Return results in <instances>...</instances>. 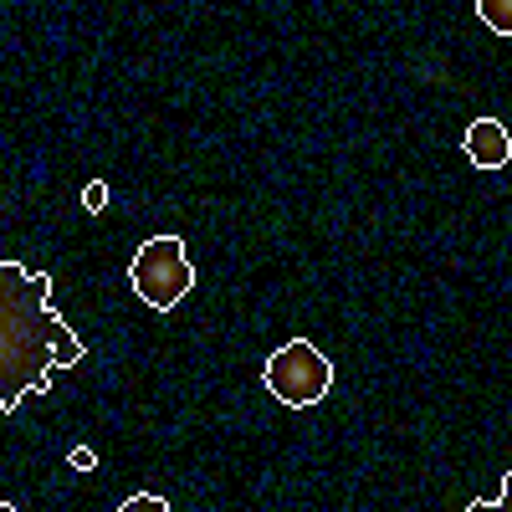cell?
<instances>
[{
  "label": "cell",
  "instance_id": "1",
  "mask_svg": "<svg viewBox=\"0 0 512 512\" xmlns=\"http://www.w3.org/2000/svg\"><path fill=\"white\" fill-rule=\"evenodd\" d=\"M88 344L52 313V277L0 262V410H16L21 395H41L52 369H77Z\"/></svg>",
  "mask_w": 512,
  "mask_h": 512
},
{
  "label": "cell",
  "instance_id": "2",
  "mask_svg": "<svg viewBox=\"0 0 512 512\" xmlns=\"http://www.w3.org/2000/svg\"><path fill=\"white\" fill-rule=\"evenodd\" d=\"M128 287H134L154 313H175L185 303V292L195 287V267L185 256L180 236H154L139 246L134 267H128Z\"/></svg>",
  "mask_w": 512,
  "mask_h": 512
},
{
  "label": "cell",
  "instance_id": "3",
  "mask_svg": "<svg viewBox=\"0 0 512 512\" xmlns=\"http://www.w3.org/2000/svg\"><path fill=\"white\" fill-rule=\"evenodd\" d=\"M262 379L287 410H308L333 390V364L323 359V349L308 344V338H287V344L267 359Z\"/></svg>",
  "mask_w": 512,
  "mask_h": 512
},
{
  "label": "cell",
  "instance_id": "4",
  "mask_svg": "<svg viewBox=\"0 0 512 512\" xmlns=\"http://www.w3.org/2000/svg\"><path fill=\"white\" fill-rule=\"evenodd\" d=\"M461 149H466V159H472L477 169H502L512 159V134H507L502 118H477L472 128H466Z\"/></svg>",
  "mask_w": 512,
  "mask_h": 512
},
{
  "label": "cell",
  "instance_id": "5",
  "mask_svg": "<svg viewBox=\"0 0 512 512\" xmlns=\"http://www.w3.org/2000/svg\"><path fill=\"white\" fill-rule=\"evenodd\" d=\"M472 11H477V21L487 31H497V36L512 41V0H472Z\"/></svg>",
  "mask_w": 512,
  "mask_h": 512
},
{
  "label": "cell",
  "instance_id": "6",
  "mask_svg": "<svg viewBox=\"0 0 512 512\" xmlns=\"http://www.w3.org/2000/svg\"><path fill=\"white\" fill-rule=\"evenodd\" d=\"M118 512H169V497H159V492H134V497L118 502Z\"/></svg>",
  "mask_w": 512,
  "mask_h": 512
},
{
  "label": "cell",
  "instance_id": "7",
  "mask_svg": "<svg viewBox=\"0 0 512 512\" xmlns=\"http://www.w3.org/2000/svg\"><path fill=\"white\" fill-rule=\"evenodd\" d=\"M472 512H512V472L502 477V492H497V497H477Z\"/></svg>",
  "mask_w": 512,
  "mask_h": 512
},
{
  "label": "cell",
  "instance_id": "8",
  "mask_svg": "<svg viewBox=\"0 0 512 512\" xmlns=\"http://www.w3.org/2000/svg\"><path fill=\"white\" fill-rule=\"evenodd\" d=\"M82 210H93V216H98V210H108V185L103 180H93L88 190H82Z\"/></svg>",
  "mask_w": 512,
  "mask_h": 512
},
{
  "label": "cell",
  "instance_id": "9",
  "mask_svg": "<svg viewBox=\"0 0 512 512\" xmlns=\"http://www.w3.org/2000/svg\"><path fill=\"white\" fill-rule=\"evenodd\" d=\"M67 466H72V472H93L98 451H93V446H72V451H67Z\"/></svg>",
  "mask_w": 512,
  "mask_h": 512
}]
</instances>
